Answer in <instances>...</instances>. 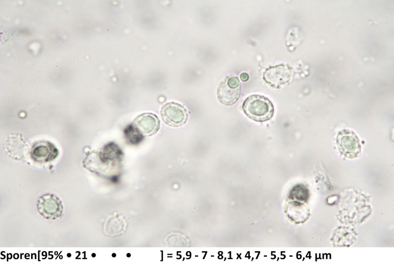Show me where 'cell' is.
<instances>
[{"label":"cell","instance_id":"cell-1","mask_svg":"<svg viewBox=\"0 0 394 262\" xmlns=\"http://www.w3.org/2000/svg\"><path fill=\"white\" fill-rule=\"evenodd\" d=\"M242 108L249 118L260 122L270 119L274 113L271 101L268 98L259 94H252L247 97Z\"/></svg>","mask_w":394,"mask_h":262},{"label":"cell","instance_id":"cell-2","mask_svg":"<svg viewBox=\"0 0 394 262\" xmlns=\"http://www.w3.org/2000/svg\"><path fill=\"white\" fill-rule=\"evenodd\" d=\"M336 145L340 153L346 158H354L361 152L360 140L353 131L343 129L336 137Z\"/></svg>","mask_w":394,"mask_h":262},{"label":"cell","instance_id":"cell-3","mask_svg":"<svg viewBox=\"0 0 394 262\" xmlns=\"http://www.w3.org/2000/svg\"><path fill=\"white\" fill-rule=\"evenodd\" d=\"M293 70L289 64H279L266 68L263 74L264 81L270 86L280 88L290 83Z\"/></svg>","mask_w":394,"mask_h":262},{"label":"cell","instance_id":"cell-4","mask_svg":"<svg viewBox=\"0 0 394 262\" xmlns=\"http://www.w3.org/2000/svg\"><path fill=\"white\" fill-rule=\"evenodd\" d=\"M240 92L241 84L238 78L228 76L220 83L217 89V96L222 104L230 106L237 102Z\"/></svg>","mask_w":394,"mask_h":262},{"label":"cell","instance_id":"cell-5","mask_svg":"<svg viewBox=\"0 0 394 262\" xmlns=\"http://www.w3.org/2000/svg\"><path fill=\"white\" fill-rule=\"evenodd\" d=\"M164 121L171 127H179L184 125L188 119L186 109L181 104L169 102L164 104L161 111Z\"/></svg>","mask_w":394,"mask_h":262},{"label":"cell","instance_id":"cell-6","mask_svg":"<svg viewBox=\"0 0 394 262\" xmlns=\"http://www.w3.org/2000/svg\"><path fill=\"white\" fill-rule=\"evenodd\" d=\"M37 207L44 218L54 220L60 217L63 210L61 200L53 194H45L39 198Z\"/></svg>","mask_w":394,"mask_h":262},{"label":"cell","instance_id":"cell-7","mask_svg":"<svg viewBox=\"0 0 394 262\" xmlns=\"http://www.w3.org/2000/svg\"><path fill=\"white\" fill-rule=\"evenodd\" d=\"M132 125L139 135L150 136L156 133L159 129L160 120L154 114L144 113L138 116L134 119Z\"/></svg>","mask_w":394,"mask_h":262},{"label":"cell","instance_id":"cell-8","mask_svg":"<svg viewBox=\"0 0 394 262\" xmlns=\"http://www.w3.org/2000/svg\"><path fill=\"white\" fill-rule=\"evenodd\" d=\"M58 154V149L51 142L40 141L34 143L31 148L32 158L36 162L46 163L54 159Z\"/></svg>","mask_w":394,"mask_h":262},{"label":"cell","instance_id":"cell-9","mask_svg":"<svg viewBox=\"0 0 394 262\" xmlns=\"http://www.w3.org/2000/svg\"><path fill=\"white\" fill-rule=\"evenodd\" d=\"M127 225V222L122 216L114 214L108 217L105 222L103 232L107 236H119L124 233Z\"/></svg>","mask_w":394,"mask_h":262},{"label":"cell","instance_id":"cell-10","mask_svg":"<svg viewBox=\"0 0 394 262\" xmlns=\"http://www.w3.org/2000/svg\"><path fill=\"white\" fill-rule=\"evenodd\" d=\"M286 212L288 217L296 223L304 222L310 215L308 207L303 203L297 202L289 203Z\"/></svg>","mask_w":394,"mask_h":262},{"label":"cell","instance_id":"cell-11","mask_svg":"<svg viewBox=\"0 0 394 262\" xmlns=\"http://www.w3.org/2000/svg\"><path fill=\"white\" fill-rule=\"evenodd\" d=\"M166 244L170 247H183L188 245V240L180 233L169 234L165 239Z\"/></svg>","mask_w":394,"mask_h":262},{"label":"cell","instance_id":"cell-12","mask_svg":"<svg viewBox=\"0 0 394 262\" xmlns=\"http://www.w3.org/2000/svg\"><path fill=\"white\" fill-rule=\"evenodd\" d=\"M290 194L293 199L297 200L306 202L309 196L308 189L302 184H298L295 186L291 190Z\"/></svg>","mask_w":394,"mask_h":262},{"label":"cell","instance_id":"cell-13","mask_svg":"<svg viewBox=\"0 0 394 262\" xmlns=\"http://www.w3.org/2000/svg\"><path fill=\"white\" fill-rule=\"evenodd\" d=\"M240 79L242 81L246 82L249 79V75L247 73H242L240 75Z\"/></svg>","mask_w":394,"mask_h":262}]
</instances>
